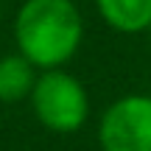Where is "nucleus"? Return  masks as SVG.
<instances>
[{"label": "nucleus", "instance_id": "obj_1", "mask_svg": "<svg viewBox=\"0 0 151 151\" xmlns=\"http://www.w3.org/2000/svg\"><path fill=\"white\" fill-rule=\"evenodd\" d=\"M84 20L73 0H22L14 14L17 50L37 70L65 67L78 53Z\"/></svg>", "mask_w": 151, "mask_h": 151}, {"label": "nucleus", "instance_id": "obj_2", "mask_svg": "<svg viewBox=\"0 0 151 151\" xmlns=\"http://www.w3.org/2000/svg\"><path fill=\"white\" fill-rule=\"evenodd\" d=\"M28 101L34 118L53 134H73L90 120V92L65 67L39 70Z\"/></svg>", "mask_w": 151, "mask_h": 151}, {"label": "nucleus", "instance_id": "obj_3", "mask_svg": "<svg viewBox=\"0 0 151 151\" xmlns=\"http://www.w3.org/2000/svg\"><path fill=\"white\" fill-rule=\"evenodd\" d=\"M98 146L101 151H151V95L115 98L98 120Z\"/></svg>", "mask_w": 151, "mask_h": 151}, {"label": "nucleus", "instance_id": "obj_4", "mask_svg": "<svg viewBox=\"0 0 151 151\" xmlns=\"http://www.w3.org/2000/svg\"><path fill=\"white\" fill-rule=\"evenodd\" d=\"M101 20L118 34H143L151 25V0H95Z\"/></svg>", "mask_w": 151, "mask_h": 151}, {"label": "nucleus", "instance_id": "obj_5", "mask_svg": "<svg viewBox=\"0 0 151 151\" xmlns=\"http://www.w3.org/2000/svg\"><path fill=\"white\" fill-rule=\"evenodd\" d=\"M39 70L20 53H3L0 56V104H20L28 101L34 90Z\"/></svg>", "mask_w": 151, "mask_h": 151}, {"label": "nucleus", "instance_id": "obj_6", "mask_svg": "<svg viewBox=\"0 0 151 151\" xmlns=\"http://www.w3.org/2000/svg\"><path fill=\"white\" fill-rule=\"evenodd\" d=\"M0 20H3V3H0Z\"/></svg>", "mask_w": 151, "mask_h": 151}, {"label": "nucleus", "instance_id": "obj_7", "mask_svg": "<svg viewBox=\"0 0 151 151\" xmlns=\"http://www.w3.org/2000/svg\"><path fill=\"white\" fill-rule=\"evenodd\" d=\"M148 37H151V25H148Z\"/></svg>", "mask_w": 151, "mask_h": 151}]
</instances>
